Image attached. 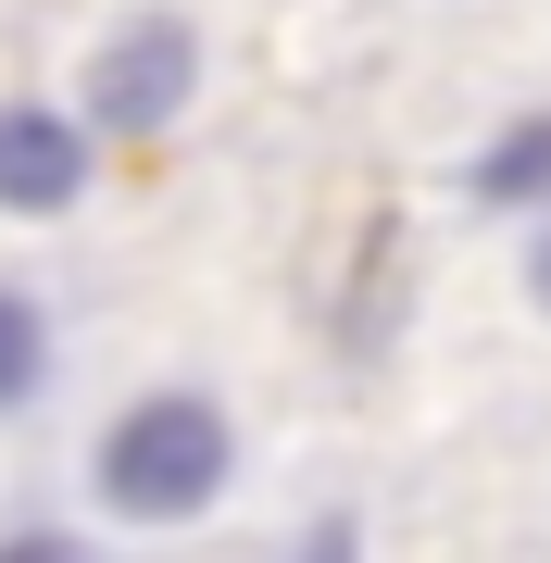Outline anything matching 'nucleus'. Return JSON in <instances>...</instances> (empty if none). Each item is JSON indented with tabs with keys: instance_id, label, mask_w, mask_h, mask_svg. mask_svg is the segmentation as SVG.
<instances>
[{
	"instance_id": "f257e3e1",
	"label": "nucleus",
	"mask_w": 551,
	"mask_h": 563,
	"mask_svg": "<svg viewBox=\"0 0 551 563\" xmlns=\"http://www.w3.org/2000/svg\"><path fill=\"white\" fill-rule=\"evenodd\" d=\"M225 463H239V439H225L213 401H188V388H164V401H139L101 439V501L139 514V526H188L225 488Z\"/></svg>"
},
{
	"instance_id": "39448f33",
	"label": "nucleus",
	"mask_w": 551,
	"mask_h": 563,
	"mask_svg": "<svg viewBox=\"0 0 551 563\" xmlns=\"http://www.w3.org/2000/svg\"><path fill=\"white\" fill-rule=\"evenodd\" d=\"M38 363H51V339H38V301L25 288H0V413L38 388Z\"/></svg>"
},
{
	"instance_id": "7ed1b4c3",
	"label": "nucleus",
	"mask_w": 551,
	"mask_h": 563,
	"mask_svg": "<svg viewBox=\"0 0 551 563\" xmlns=\"http://www.w3.org/2000/svg\"><path fill=\"white\" fill-rule=\"evenodd\" d=\"M88 188V125L51 101H0V213H63Z\"/></svg>"
},
{
	"instance_id": "423d86ee",
	"label": "nucleus",
	"mask_w": 551,
	"mask_h": 563,
	"mask_svg": "<svg viewBox=\"0 0 551 563\" xmlns=\"http://www.w3.org/2000/svg\"><path fill=\"white\" fill-rule=\"evenodd\" d=\"M288 563H351V526L327 514V526H313V539H301V551H288Z\"/></svg>"
},
{
	"instance_id": "f03ea898",
	"label": "nucleus",
	"mask_w": 551,
	"mask_h": 563,
	"mask_svg": "<svg viewBox=\"0 0 551 563\" xmlns=\"http://www.w3.org/2000/svg\"><path fill=\"white\" fill-rule=\"evenodd\" d=\"M188 88H201V38H188V13H139V25H113V38L88 51V113H101L113 139L176 125Z\"/></svg>"
},
{
	"instance_id": "20e7f679",
	"label": "nucleus",
	"mask_w": 551,
	"mask_h": 563,
	"mask_svg": "<svg viewBox=\"0 0 551 563\" xmlns=\"http://www.w3.org/2000/svg\"><path fill=\"white\" fill-rule=\"evenodd\" d=\"M476 201H551V113H527L489 163H476Z\"/></svg>"
},
{
	"instance_id": "6e6552de",
	"label": "nucleus",
	"mask_w": 551,
	"mask_h": 563,
	"mask_svg": "<svg viewBox=\"0 0 551 563\" xmlns=\"http://www.w3.org/2000/svg\"><path fill=\"white\" fill-rule=\"evenodd\" d=\"M527 288H539V313H551V239H539V263H527Z\"/></svg>"
},
{
	"instance_id": "0eeeda50",
	"label": "nucleus",
	"mask_w": 551,
	"mask_h": 563,
	"mask_svg": "<svg viewBox=\"0 0 551 563\" xmlns=\"http://www.w3.org/2000/svg\"><path fill=\"white\" fill-rule=\"evenodd\" d=\"M0 563H76V539H51V526H38V539H13Z\"/></svg>"
}]
</instances>
